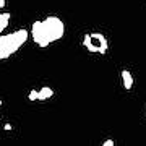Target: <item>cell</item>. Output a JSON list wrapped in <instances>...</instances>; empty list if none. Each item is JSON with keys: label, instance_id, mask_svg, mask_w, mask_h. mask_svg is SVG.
Returning <instances> with one entry per match:
<instances>
[{"label": "cell", "instance_id": "obj_1", "mask_svg": "<svg viewBox=\"0 0 146 146\" xmlns=\"http://www.w3.org/2000/svg\"><path fill=\"white\" fill-rule=\"evenodd\" d=\"M65 34V25L57 16H47L42 21H34L31 28L33 41L39 47H47L50 42L62 39Z\"/></svg>", "mask_w": 146, "mask_h": 146}, {"label": "cell", "instance_id": "obj_2", "mask_svg": "<svg viewBox=\"0 0 146 146\" xmlns=\"http://www.w3.org/2000/svg\"><path fill=\"white\" fill-rule=\"evenodd\" d=\"M26 29H16L10 34H2L0 36V60H5L10 55L20 50V47L28 41Z\"/></svg>", "mask_w": 146, "mask_h": 146}, {"label": "cell", "instance_id": "obj_3", "mask_svg": "<svg viewBox=\"0 0 146 146\" xmlns=\"http://www.w3.org/2000/svg\"><path fill=\"white\" fill-rule=\"evenodd\" d=\"M83 46L88 49V52H94V54H106L107 52V37L101 33H91V34H84L83 37Z\"/></svg>", "mask_w": 146, "mask_h": 146}, {"label": "cell", "instance_id": "obj_4", "mask_svg": "<svg viewBox=\"0 0 146 146\" xmlns=\"http://www.w3.org/2000/svg\"><path fill=\"white\" fill-rule=\"evenodd\" d=\"M122 80H123V88L127 91H130L133 88V76H131V73L128 70H123L122 72Z\"/></svg>", "mask_w": 146, "mask_h": 146}, {"label": "cell", "instance_id": "obj_5", "mask_svg": "<svg viewBox=\"0 0 146 146\" xmlns=\"http://www.w3.org/2000/svg\"><path fill=\"white\" fill-rule=\"evenodd\" d=\"M54 96V89L49 88V86H44V88L39 89V101H46L49 98H52Z\"/></svg>", "mask_w": 146, "mask_h": 146}, {"label": "cell", "instance_id": "obj_6", "mask_svg": "<svg viewBox=\"0 0 146 146\" xmlns=\"http://www.w3.org/2000/svg\"><path fill=\"white\" fill-rule=\"evenodd\" d=\"M8 21H10V13H0V33L8 26Z\"/></svg>", "mask_w": 146, "mask_h": 146}, {"label": "cell", "instance_id": "obj_7", "mask_svg": "<svg viewBox=\"0 0 146 146\" xmlns=\"http://www.w3.org/2000/svg\"><path fill=\"white\" fill-rule=\"evenodd\" d=\"M28 98H29V101H37V99H39V91H36V89H33V91H29V94H28Z\"/></svg>", "mask_w": 146, "mask_h": 146}, {"label": "cell", "instance_id": "obj_8", "mask_svg": "<svg viewBox=\"0 0 146 146\" xmlns=\"http://www.w3.org/2000/svg\"><path fill=\"white\" fill-rule=\"evenodd\" d=\"M102 146H114V140H106L102 143Z\"/></svg>", "mask_w": 146, "mask_h": 146}, {"label": "cell", "instance_id": "obj_9", "mask_svg": "<svg viewBox=\"0 0 146 146\" xmlns=\"http://www.w3.org/2000/svg\"><path fill=\"white\" fill-rule=\"evenodd\" d=\"M5 7V0H0V8H3Z\"/></svg>", "mask_w": 146, "mask_h": 146}]
</instances>
